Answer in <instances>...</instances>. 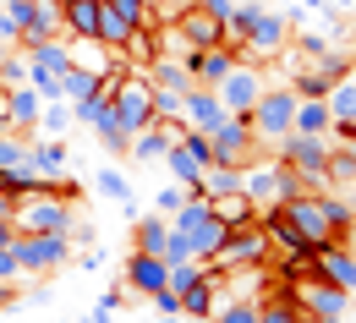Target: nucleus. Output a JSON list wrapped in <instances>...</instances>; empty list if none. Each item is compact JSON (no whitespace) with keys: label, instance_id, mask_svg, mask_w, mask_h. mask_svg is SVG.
Listing matches in <instances>:
<instances>
[{"label":"nucleus","instance_id":"nucleus-1","mask_svg":"<svg viewBox=\"0 0 356 323\" xmlns=\"http://www.w3.org/2000/svg\"><path fill=\"white\" fill-rule=\"evenodd\" d=\"M17 231L22 235H88V225H77V208L55 192V186H33V192H17V208H11Z\"/></svg>","mask_w":356,"mask_h":323},{"label":"nucleus","instance_id":"nucleus-2","mask_svg":"<svg viewBox=\"0 0 356 323\" xmlns=\"http://www.w3.org/2000/svg\"><path fill=\"white\" fill-rule=\"evenodd\" d=\"M285 301L296 307V318H302V323H340L346 313H351V290H340L334 279H323L318 269H307V274H291V285H285Z\"/></svg>","mask_w":356,"mask_h":323},{"label":"nucleus","instance_id":"nucleus-3","mask_svg":"<svg viewBox=\"0 0 356 323\" xmlns=\"http://www.w3.org/2000/svg\"><path fill=\"white\" fill-rule=\"evenodd\" d=\"M241 192H247V197L258 203V214H264V208H280V203L296 197V192H312V181L302 170H291L280 154H268V159L258 154L252 165H241Z\"/></svg>","mask_w":356,"mask_h":323},{"label":"nucleus","instance_id":"nucleus-4","mask_svg":"<svg viewBox=\"0 0 356 323\" xmlns=\"http://www.w3.org/2000/svg\"><path fill=\"white\" fill-rule=\"evenodd\" d=\"M110 104H115V115H121V126L127 132H143V126H154L159 115H154V83H148V72L143 66H121L115 72V88H110Z\"/></svg>","mask_w":356,"mask_h":323},{"label":"nucleus","instance_id":"nucleus-5","mask_svg":"<svg viewBox=\"0 0 356 323\" xmlns=\"http://www.w3.org/2000/svg\"><path fill=\"white\" fill-rule=\"evenodd\" d=\"M11 252H17V269H22V279H49L55 269H66L72 263V235L49 231V235H11Z\"/></svg>","mask_w":356,"mask_h":323},{"label":"nucleus","instance_id":"nucleus-6","mask_svg":"<svg viewBox=\"0 0 356 323\" xmlns=\"http://www.w3.org/2000/svg\"><path fill=\"white\" fill-rule=\"evenodd\" d=\"M285 44H291V17L274 11V6H252V17H247V39H241V60L268 66L274 55H285Z\"/></svg>","mask_w":356,"mask_h":323},{"label":"nucleus","instance_id":"nucleus-7","mask_svg":"<svg viewBox=\"0 0 356 323\" xmlns=\"http://www.w3.org/2000/svg\"><path fill=\"white\" fill-rule=\"evenodd\" d=\"M291 121H296V93H291V83L264 88V99L247 110V126H252L258 148H274L280 138H291Z\"/></svg>","mask_w":356,"mask_h":323},{"label":"nucleus","instance_id":"nucleus-8","mask_svg":"<svg viewBox=\"0 0 356 323\" xmlns=\"http://www.w3.org/2000/svg\"><path fill=\"white\" fill-rule=\"evenodd\" d=\"M274 154L291 165V170H302L312 181V192H323L329 186V154H334V138H307V132H291V138L274 142Z\"/></svg>","mask_w":356,"mask_h":323},{"label":"nucleus","instance_id":"nucleus-9","mask_svg":"<svg viewBox=\"0 0 356 323\" xmlns=\"http://www.w3.org/2000/svg\"><path fill=\"white\" fill-rule=\"evenodd\" d=\"M220 274H230V269H264L268 263V231L252 220V225H236V231H225L220 252L209 258Z\"/></svg>","mask_w":356,"mask_h":323},{"label":"nucleus","instance_id":"nucleus-10","mask_svg":"<svg viewBox=\"0 0 356 323\" xmlns=\"http://www.w3.org/2000/svg\"><path fill=\"white\" fill-rule=\"evenodd\" d=\"M280 214H285V225L302 235L307 247L334 241V225H329V214H323V192H296V197H285V203H280Z\"/></svg>","mask_w":356,"mask_h":323},{"label":"nucleus","instance_id":"nucleus-11","mask_svg":"<svg viewBox=\"0 0 356 323\" xmlns=\"http://www.w3.org/2000/svg\"><path fill=\"white\" fill-rule=\"evenodd\" d=\"M264 88H268V83H264V72H258L252 60H236L220 83H214V93H220V104L230 110V115H247V110L264 99Z\"/></svg>","mask_w":356,"mask_h":323},{"label":"nucleus","instance_id":"nucleus-12","mask_svg":"<svg viewBox=\"0 0 356 323\" xmlns=\"http://www.w3.org/2000/svg\"><path fill=\"white\" fill-rule=\"evenodd\" d=\"M209 148H214V165H230V170H241V165H252L264 154L252 126H247V115H230L220 132H209Z\"/></svg>","mask_w":356,"mask_h":323},{"label":"nucleus","instance_id":"nucleus-13","mask_svg":"<svg viewBox=\"0 0 356 323\" xmlns=\"http://www.w3.org/2000/svg\"><path fill=\"white\" fill-rule=\"evenodd\" d=\"M165 165H170V176H176L181 186H192L203 170H209V165H214V148H209V138H203V132H192V126H186V132L170 142Z\"/></svg>","mask_w":356,"mask_h":323},{"label":"nucleus","instance_id":"nucleus-14","mask_svg":"<svg viewBox=\"0 0 356 323\" xmlns=\"http://www.w3.org/2000/svg\"><path fill=\"white\" fill-rule=\"evenodd\" d=\"M181 121H186L192 132H203V138H209V132H220L225 121H230V110L220 104V93H214V88L192 83V88L181 93Z\"/></svg>","mask_w":356,"mask_h":323},{"label":"nucleus","instance_id":"nucleus-15","mask_svg":"<svg viewBox=\"0 0 356 323\" xmlns=\"http://www.w3.org/2000/svg\"><path fill=\"white\" fill-rule=\"evenodd\" d=\"M312 269H318L323 279H334L340 290H351V296H356V252L340 241V235L323 241V247H312Z\"/></svg>","mask_w":356,"mask_h":323},{"label":"nucleus","instance_id":"nucleus-16","mask_svg":"<svg viewBox=\"0 0 356 323\" xmlns=\"http://www.w3.org/2000/svg\"><path fill=\"white\" fill-rule=\"evenodd\" d=\"M121 279H127V290H137V296H154V290H165L170 263H165V258H154V252H137V247H132V258H127Z\"/></svg>","mask_w":356,"mask_h":323},{"label":"nucleus","instance_id":"nucleus-17","mask_svg":"<svg viewBox=\"0 0 356 323\" xmlns=\"http://www.w3.org/2000/svg\"><path fill=\"white\" fill-rule=\"evenodd\" d=\"M220 285H225V274L214 269V263H209V274H203V279H192V285L181 290V318L209 323L214 313H220V307H214V290H220Z\"/></svg>","mask_w":356,"mask_h":323},{"label":"nucleus","instance_id":"nucleus-18","mask_svg":"<svg viewBox=\"0 0 356 323\" xmlns=\"http://www.w3.org/2000/svg\"><path fill=\"white\" fill-rule=\"evenodd\" d=\"M39 115H44V99H39V88H33V83L11 88V99H6V126H11V132L33 138V132H39Z\"/></svg>","mask_w":356,"mask_h":323},{"label":"nucleus","instance_id":"nucleus-19","mask_svg":"<svg viewBox=\"0 0 356 323\" xmlns=\"http://www.w3.org/2000/svg\"><path fill=\"white\" fill-rule=\"evenodd\" d=\"M230 66H236V49H225V44H214V49H186V72H192V83H203V88H214Z\"/></svg>","mask_w":356,"mask_h":323},{"label":"nucleus","instance_id":"nucleus-20","mask_svg":"<svg viewBox=\"0 0 356 323\" xmlns=\"http://www.w3.org/2000/svg\"><path fill=\"white\" fill-rule=\"evenodd\" d=\"M209 208H214V220H220L225 231H236V225H252V220H258V203H252L241 186H230V192H214V197H209Z\"/></svg>","mask_w":356,"mask_h":323},{"label":"nucleus","instance_id":"nucleus-21","mask_svg":"<svg viewBox=\"0 0 356 323\" xmlns=\"http://www.w3.org/2000/svg\"><path fill=\"white\" fill-rule=\"evenodd\" d=\"M99 11H104V0H60L66 39H99Z\"/></svg>","mask_w":356,"mask_h":323},{"label":"nucleus","instance_id":"nucleus-22","mask_svg":"<svg viewBox=\"0 0 356 323\" xmlns=\"http://www.w3.org/2000/svg\"><path fill=\"white\" fill-rule=\"evenodd\" d=\"M28 159L49 176V186L66 176V142L60 138H39V132H33V138H28Z\"/></svg>","mask_w":356,"mask_h":323},{"label":"nucleus","instance_id":"nucleus-23","mask_svg":"<svg viewBox=\"0 0 356 323\" xmlns=\"http://www.w3.org/2000/svg\"><path fill=\"white\" fill-rule=\"evenodd\" d=\"M165 241H170V220H165V214H137L132 220V247L137 252H154V258H159Z\"/></svg>","mask_w":356,"mask_h":323},{"label":"nucleus","instance_id":"nucleus-24","mask_svg":"<svg viewBox=\"0 0 356 323\" xmlns=\"http://www.w3.org/2000/svg\"><path fill=\"white\" fill-rule=\"evenodd\" d=\"M329 126H334V115H329V104H323V99H296V121H291V132L329 138Z\"/></svg>","mask_w":356,"mask_h":323},{"label":"nucleus","instance_id":"nucleus-25","mask_svg":"<svg viewBox=\"0 0 356 323\" xmlns=\"http://www.w3.org/2000/svg\"><path fill=\"white\" fill-rule=\"evenodd\" d=\"M323 104H329V115H334V121H356V72H340V77H334V88L323 93Z\"/></svg>","mask_w":356,"mask_h":323},{"label":"nucleus","instance_id":"nucleus-26","mask_svg":"<svg viewBox=\"0 0 356 323\" xmlns=\"http://www.w3.org/2000/svg\"><path fill=\"white\" fill-rule=\"evenodd\" d=\"M186 235H192V252H197V258L209 263V258L220 252V241H225V225L214 220V208H209V220H197V225H192Z\"/></svg>","mask_w":356,"mask_h":323},{"label":"nucleus","instance_id":"nucleus-27","mask_svg":"<svg viewBox=\"0 0 356 323\" xmlns=\"http://www.w3.org/2000/svg\"><path fill=\"white\" fill-rule=\"evenodd\" d=\"M329 88H334V72H323V66H302V72L291 77V93H296V99H323Z\"/></svg>","mask_w":356,"mask_h":323},{"label":"nucleus","instance_id":"nucleus-28","mask_svg":"<svg viewBox=\"0 0 356 323\" xmlns=\"http://www.w3.org/2000/svg\"><path fill=\"white\" fill-rule=\"evenodd\" d=\"M93 186H99L110 203H121V208H127V220H137V208H132V181H127L121 170H99V176H93Z\"/></svg>","mask_w":356,"mask_h":323},{"label":"nucleus","instance_id":"nucleus-29","mask_svg":"<svg viewBox=\"0 0 356 323\" xmlns=\"http://www.w3.org/2000/svg\"><path fill=\"white\" fill-rule=\"evenodd\" d=\"M72 121H77V104H66V99H44V115H39V132H44V138H60Z\"/></svg>","mask_w":356,"mask_h":323},{"label":"nucleus","instance_id":"nucleus-30","mask_svg":"<svg viewBox=\"0 0 356 323\" xmlns=\"http://www.w3.org/2000/svg\"><path fill=\"white\" fill-rule=\"evenodd\" d=\"M329 181L334 186H356V148L351 142H334V154H329Z\"/></svg>","mask_w":356,"mask_h":323},{"label":"nucleus","instance_id":"nucleus-31","mask_svg":"<svg viewBox=\"0 0 356 323\" xmlns=\"http://www.w3.org/2000/svg\"><path fill=\"white\" fill-rule=\"evenodd\" d=\"M197 192H203V197H214V192H230V186H241V170H230V165H209V170H203V176H197Z\"/></svg>","mask_w":356,"mask_h":323},{"label":"nucleus","instance_id":"nucleus-32","mask_svg":"<svg viewBox=\"0 0 356 323\" xmlns=\"http://www.w3.org/2000/svg\"><path fill=\"white\" fill-rule=\"evenodd\" d=\"M22 159H28V138H22V132H0V176L17 170Z\"/></svg>","mask_w":356,"mask_h":323},{"label":"nucleus","instance_id":"nucleus-33","mask_svg":"<svg viewBox=\"0 0 356 323\" xmlns=\"http://www.w3.org/2000/svg\"><path fill=\"white\" fill-rule=\"evenodd\" d=\"M258 307H264V301H225L209 323H258Z\"/></svg>","mask_w":356,"mask_h":323},{"label":"nucleus","instance_id":"nucleus-34","mask_svg":"<svg viewBox=\"0 0 356 323\" xmlns=\"http://www.w3.org/2000/svg\"><path fill=\"white\" fill-rule=\"evenodd\" d=\"M159 258H165V263H186V258H197V252H192V235L170 225V241H165V252H159Z\"/></svg>","mask_w":356,"mask_h":323},{"label":"nucleus","instance_id":"nucleus-35","mask_svg":"<svg viewBox=\"0 0 356 323\" xmlns=\"http://www.w3.org/2000/svg\"><path fill=\"white\" fill-rule=\"evenodd\" d=\"M258 323H302V318H296V307L280 296V301H264V307H258Z\"/></svg>","mask_w":356,"mask_h":323},{"label":"nucleus","instance_id":"nucleus-36","mask_svg":"<svg viewBox=\"0 0 356 323\" xmlns=\"http://www.w3.org/2000/svg\"><path fill=\"white\" fill-rule=\"evenodd\" d=\"M181 203H186V186H165V192H159V197H154V208H159V214H165V220H170V214H176Z\"/></svg>","mask_w":356,"mask_h":323},{"label":"nucleus","instance_id":"nucleus-37","mask_svg":"<svg viewBox=\"0 0 356 323\" xmlns=\"http://www.w3.org/2000/svg\"><path fill=\"white\" fill-rule=\"evenodd\" d=\"M22 301V279H0V313H11Z\"/></svg>","mask_w":356,"mask_h":323},{"label":"nucleus","instance_id":"nucleus-38","mask_svg":"<svg viewBox=\"0 0 356 323\" xmlns=\"http://www.w3.org/2000/svg\"><path fill=\"white\" fill-rule=\"evenodd\" d=\"M22 33H17V17H11V6H0V44H17Z\"/></svg>","mask_w":356,"mask_h":323},{"label":"nucleus","instance_id":"nucleus-39","mask_svg":"<svg viewBox=\"0 0 356 323\" xmlns=\"http://www.w3.org/2000/svg\"><path fill=\"white\" fill-rule=\"evenodd\" d=\"M192 6H203V11H209V17H230V11H236V0H192Z\"/></svg>","mask_w":356,"mask_h":323},{"label":"nucleus","instance_id":"nucleus-40","mask_svg":"<svg viewBox=\"0 0 356 323\" xmlns=\"http://www.w3.org/2000/svg\"><path fill=\"white\" fill-rule=\"evenodd\" d=\"M0 279H22V269H17V252H11V247H0Z\"/></svg>","mask_w":356,"mask_h":323},{"label":"nucleus","instance_id":"nucleus-41","mask_svg":"<svg viewBox=\"0 0 356 323\" xmlns=\"http://www.w3.org/2000/svg\"><path fill=\"white\" fill-rule=\"evenodd\" d=\"M329 138H334V142H356V121H334Z\"/></svg>","mask_w":356,"mask_h":323},{"label":"nucleus","instance_id":"nucleus-42","mask_svg":"<svg viewBox=\"0 0 356 323\" xmlns=\"http://www.w3.org/2000/svg\"><path fill=\"white\" fill-rule=\"evenodd\" d=\"M11 235H17V220H11V214H0V247H11Z\"/></svg>","mask_w":356,"mask_h":323},{"label":"nucleus","instance_id":"nucleus-43","mask_svg":"<svg viewBox=\"0 0 356 323\" xmlns=\"http://www.w3.org/2000/svg\"><path fill=\"white\" fill-rule=\"evenodd\" d=\"M77 263H83V269H88V274H93V269H104V252L93 247V252H83V258H77Z\"/></svg>","mask_w":356,"mask_h":323},{"label":"nucleus","instance_id":"nucleus-44","mask_svg":"<svg viewBox=\"0 0 356 323\" xmlns=\"http://www.w3.org/2000/svg\"><path fill=\"white\" fill-rule=\"evenodd\" d=\"M329 6H340V11H351V6H356V0H329Z\"/></svg>","mask_w":356,"mask_h":323},{"label":"nucleus","instance_id":"nucleus-45","mask_svg":"<svg viewBox=\"0 0 356 323\" xmlns=\"http://www.w3.org/2000/svg\"><path fill=\"white\" fill-rule=\"evenodd\" d=\"M6 6H17V0H6Z\"/></svg>","mask_w":356,"mask_h":323},{"label":"nucleus","instance_id":"nucleus-46","mask_svg":"<svg viewBox=\"0 0 356 323\" xmlns=\"http://www.w3.org/2000/svg\"><path fill=\"white\" fill-rule=\"evenodd\" d=\"M351 148H356V142H351Z\"/></svg>","mask_w":356,"mask_h":323}]
</instances>
